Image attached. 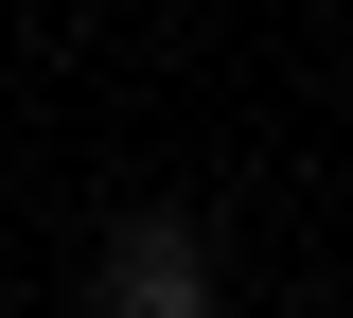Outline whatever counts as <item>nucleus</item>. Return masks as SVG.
<instances>
[{"mask_svg":"<svg viewBox=\"0 0 353 318\" xmlns=\"http://www.w3.org/2000/svg\"><path fill=\"white\" fill-rule=\"evenodd\" d=\"M106 301H124V318H194V301H212V283H194V230H159V212H141L124 248H106Z\"/></svg>","mask_w":353,"mask_h":318,"instance_id":"obj_1","label":"nucleus"}]
</instances>
